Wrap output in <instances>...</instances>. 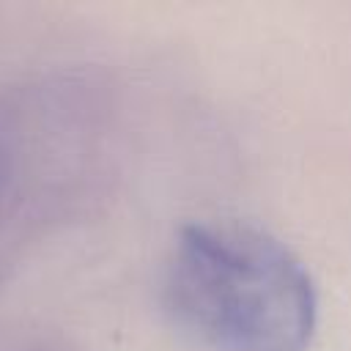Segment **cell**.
<instances>
[{"instance_id": "cell-1", "label": "cell", "mask_w": 351, "mask_h": 351, "mask_svg": "<svg viewBox=\"0 0 351 351\" xmlns=\"http://www.w3.org/2000/svg\"><path fill=\"white\" fill-rule=\"evenodd\" d=\"M165 293L178 329L203 351H304L318 321L304 263L280 239L241 222L184 228Z\"/></svg>"}]
</instances>
